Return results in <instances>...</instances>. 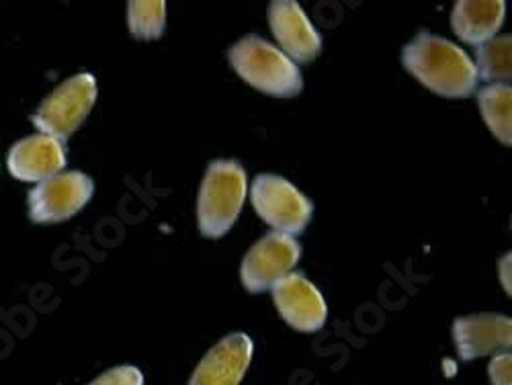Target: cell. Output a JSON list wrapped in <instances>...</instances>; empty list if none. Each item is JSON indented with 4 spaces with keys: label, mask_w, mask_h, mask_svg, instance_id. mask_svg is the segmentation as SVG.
Masks as SVG:
<instances>
[{
    "label": "cell",
    "mask_w": 512,
    "mask_h": 385,
    "mask_svg": "<svg viewBox=\"0 0 512 385\" xmlns=\"http://www.w3.org/2000/svg\"><path fill=\"white\" fill-rule=\"evenodd\" d=\"M97 101V80L93 74L82 72L66 82L41 103L37 113L31 117L37 130L44 136H52L56 140L70 138L82 121L87 119L93 105Z\"/></svg>",
    "instance_id": "obj_4"
},
{
    "label": "cell",
    "mask_w": 512,
    "mask_h": 385,
    "mask_svg": "<svg viewBox=\"0 0 512 385\" xmlns=\"http://www.w3.org/2000/svg\"><path fill=\"white\" fill-rule=\"evenodd\" d=\"M510 259L512 256L510 254H506V256H502L500 259V283H502V287L506 289V293L510 295Z\"/></svg>",
    "instance_id": "obj_19"
},
{
    "label": "cell",
    "mask_w": 512,
    "mask_h": 385,
    "mask_svg": "<svg viewBox=\"0 0 512 385\" xmlns=\"http://www.w3.org/2000/svg\"><path fill=\"white\" fill-rule=\"evenodd\" d=\"M252 349V340L242 332L222 338L203 357L189 385H238L250 365Z\"/></svg>",
    "instance_id": "obj_11"
},
{
    "label": "cell",
    "mask_w": 512,
    "mask_h": 385,
    "mask_svg": "<svg viewBox=\"0 0 512 385\" xmlns=\"http://www.w3.org/2000/svg\"><path fill=\"white\" fill-rule=\"evenodd\" d=\"M95 183L84 173H58L41 181L29 193V216L35 224H58L70 220L91 201Z\"/></svg>",
    "instance_id": "obj_6"
},
{
    "label": "cell",
    "mask_w": 512,
    "mask_h": 385,
    "mask_svg": "<svg viewBox=\"0 0 512 385\" xmlns=\"http://www.w3.org/2000/svg\"><path fill=\"white\" fill-rule=\"evenodd\" d=\"M246 197V173L236 160L207 166L197 201V222L205 238H222L236 222Z\"/></svg>",
    "instance_id": "obj_3"
},
{
    "label": "cell",
    "mask_w": 512,
    "mask_h": 385,
    "mask_svg": "<svg viewBox=\"0 0 512 385\" xmlns=\"http://www.w3.org/2000/svg\"><path fill=\"white\" fill-rule=\"evenodd\" d=\"M480 111L492 134L506 146H510V103L512 91L508 84H488L478 95Z\"/></svg>",
    "instance_id": "obj_14"
},
{
    "label": "cell",
    "mask_w": 512,
    "mask_h": 385,
    "mask_svg": "<svg viewBox=\"0 0 512 385\" xmlns=\"http://www.w3.org/2000/svg\"><path fill=\"white\" fill-rule=\"evenodd\" d=\"M510 35L494 37L476 50V72L478 80L508 84L510 82Z\"/></svg>",
    "instance_id": "obj_15"
},
{
    "label": "cell",
    "mask_w": 512,
    "mask_h": 385,
    "mask_svg": "<svg viewBox=\"0 0 512 385\" xmlns=\"http://www.w3.org/2000/svg\"><path fill=\"white\" fill-rule=\"evenodd\" d=\"M271 289L279 314L291 328L316 332L326 324L328 308L324 297L304 273H289Z\"/></svg>",
    "instance_id": "obj_8"
},
{
    "label": "cell",
    "mask_w": 512,
    "mask_h": 385,
    "mask_svg": "<svg viewBox=\"0 0 512 385\" xmlns=\"http://www.w3.org/2000/svg\"><path fill=\"white\" fill-rule=\"evenodd\" d=\"M453 340L463 361H472L508 349L512 342V322L500 314H478L455 320Z\"/></svg>",
    "instance_id": "obj_10"
},
{
    "label": "cell",
    "mask_w": 512,
    "mask_h": 385,
    "mask_svg": "<svg viewBox=\"0 0 512 385\" xmlns=\"http://www.w3.org/2000/svg\"><path fill=\"white\" fill-rule=\"evenodd\" d=\"M302 256V246L291 236L271 232L256 242L244 256L240 275L250 293H263L289 275Z\"/></svg>",
    "instance_id": "obj_7"
},
{
    "label": "cell",
    "mask_w": 512,
    "mask_h": 385,
    "mask_svg": "<svg viewBox=\"0 0 512 385\" xmlns=\"http://www.w3.org/2000/svg\"><path fill=\"white\" fill-rule=\"evenodd\" d=\"M510 353H500L490 361L488 373L492 379V385H512L510 383Z\"/></svg>",
    "instance_id": "obj_18"
},
{
    "label": "cell",
    "mask_w": 512,
    "mask_h": 385,
    "mask_svg": "<svg viewBox=\"0 0 512 385\" xmlns=\"http://www.w3.org/2000/svg\"><path fill=\"white\" fill-rule=\"evenodd\" d=\"M164 15L166 7L162 0H134L127 5V23L130 31L138 39H158L164 33Z\"/></svg>",
    "instance_id": "obj_16"
},
{
    "label": "cell",
    "mask_w": 512,
    "mask_h": 385,
    "mask_svg": "<svg viewBox=\"0 0 512 385\" xmlns=\"http://www.w3.org/2000/svg\"><path fill=\"white\" fill-rule=\"evenodd\" d=\"M250 201L259 216L279 234H302L312 218V201L277 175H259L250 187Z\"/></svg>",
    "instance_id": "obj_5"
},
{
    "label": "cell",
    "mask_w": 512,
    "mask_h": 385,
    "mask_svg": "<svg viewBox=\"0 0 512 385\" xmlns=\"http://www.w3.org/2000/svg\"><path fill=\"white\" fill-rule=\"evenodd\" d=\"M228 60L236 74L261 93L289 99L304 89L300 68L281 50L256 35L236 41L228 52Z\"/></svg>",
    "instance_id": "obj_2"
},
{
    "label": "cell",
    "mask_w": 512,
    "mask_h": 385,
    "mask_svg": "<svg viewBox=\"0 0 512 385\" xmlns=\"http://www.w3.org/2000/svg\"><path fill=\"white\" fill-rule=\"evenodd\" d=\"M66 166V148L52 136H31L9 152V173L25 183H41Z\"/></svg>",
    "instance_id": "obj_12"
},
{
    "label": "cell",
    "mask_w": 512,
    "mask_h": 385,
    "mask_svg": "<svg viewBox=\"0 0 512 385\" xmlns=\"http://www.w3.org/2000/svg\"><path fill=\"white\" fill-rule=\"evenodd\" d=\"M506 5L502 0H459L451 13V27L465 44L482 46L494 39L504 23Z\"/></svg>",
    "instance_id": "obj_13"
},
{
    "label": "cell",
    "mask_w": 512,
    "mask_h": 385,
    "mask_svg": "<svg viewBox=\"0 0 512 385\" xmlns=\"http://www.w3.org/2000/svg\"><path fill=\"white\" fill-rule=\"evenodd\" d=\"M91 385H144V375L138 367L123 365L103 373Z\"/></svg>",
    "instance_id": "obj_17"
},
{
    "label": "cell",
    "mask_w": 512,
    "mask_h": 385,
    "mask_svg": "<svg viewBox=\"0 0 512 385\" xmlns=\"http://www.w3.org/2000/svg\"><path fill=\"white\" fill-rule=\"evenodd\" d=\"M402 64L426 89L449 99H465L478 87L476 66L449 39L418 33L402 50Z\"/></svg>",
    "instance_id": "obj_1"
},
{
    "label": "cell",
    "mask_w": 512,
    "mask_h": 385,
    "mask_svg": "<svg viewBox=\"0 0 512 385\" xmlns=\"http://www.w3.org/2000/svg\"><path fill=\"white\" fill-rule=\"evenodd\" d=\"M269 25L279 46L285 50V56L293 64H308L320 54L322 37L295 0H275V3H271Z\"/></svg>",
    "instance_id": "obj_9"
}]
</instances>
